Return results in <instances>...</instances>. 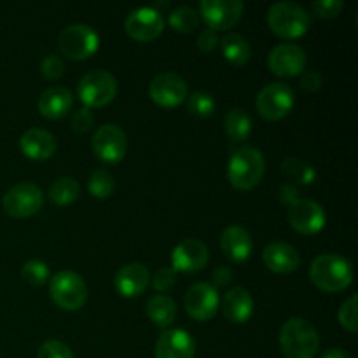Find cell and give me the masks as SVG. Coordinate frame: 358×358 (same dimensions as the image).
Segmentation results:
<instances>
[{
  "label": "cell",
  "instance_id": "cell-34",
  "mask_svg": "<svg viewBox=\"0 0 358 358\" xmlns=\"http://www.w3.org/2000/svg\"><path fill=\"white\" fill-rule=\"evenodd\" d=\"M357 303H358V297L352 296L341 304L339 308V324L345 331H348L350 334H357V329H358V322H357Z\"/></svg>",
  "mask_w": 358,
  "mask_h": 358
},
{
  "label": "cell",
  "instance_id": "cell-40",
  "mask_svg": "<svg viewBox=\"0 0 358 358\" xmlns=\"http://www.w3.org/2000/svg\"><path fill=\"white\" fill-rule=\"evenodd\" d=\"M322 84H324V80H322V76L317 70H306V72H303V77H301V87L303 90L315 93V91H320Z\"/></svg>",
  "mask_w": 358,
  "mask_h": 358
},
{
  "label": "cell",
  "instance_id": "cell-43",
  "mask_svg": "<svg viewBox=\"0 0 358 358\" xmlns=\"http://www.w3.org/2000/svg\"><path fill=\"white\" fill-rule=\"evenodd\" d=\"M280 201L285 203L287 206H290L292 203H296L297 199H299V192H297V189L294 187L292 184H283L282 187H280Z\"/></svg>",
  "mask_w": 358,
  "mask_h": 358
},
{
  "label": "cell",
  "instance_id": "cell-36",
  "mask_svg": "<svg viewBox=\"0 0 358 358\" xmlns=\"http://www.w3.org/2000/svg\"><path fill=\"white\" fill-rule=\"evenodd\" d=\"M65 72V65H63V59L56 55H48L41 62V73L44 76V79L48 80H56L63 76Z\"/></svg>",
  "mask_w": 358,
  "mask_h": 358
},
{
  "label": "cell",
  "instance_id": "cell-23",
  "mask_svg": "<svg viewBox=\"0 0 358 358\" xmlns=\"http://www.w3.org/2000/svg\"><path fill=\"white\" fill-rule=\"evenodd\" d=\"M222 313L233 324H247L254 315V297L243 287H233L222 299Z\"/></svg>",
  "mask_w": 358,
  "mask_h": 358
},
{
  "label": "cell",
  "instance_id": "cell-22",
  "mask_svg": "<svg viewBox=\"0 0 358 358\" xmlns=\"http://www.w3.org/2000/svg\"><path fill=\"white\" fill-rule=\"evenodd\" d=\"M58 143L52 133L41 128H31L24 131L20 138V150L34 161H45L55 156Z\"/></svg>",
  "mask_w": 358,
  "mask_h": 358
},
{
  "label": "cell",
  "instance_id": "cell-19",
  "mask_svg": "<svg viewBox=\"0 0 358 358\" xmlns=\"http://www.w3.org/2000/svg\"><path fill=\"white\" fill-rule=\"evenodd\" d=\"M262 262L269 271L276 275H289L299 269L301 254L296 247L285 241L269 243L262 252Z\"/></svg>",
  "mask_w": 358,
  "mask_h": 358
},
{
  "label": "cell",
  "instance_id": "cell-32",
  "mask_svg": "<svg viewBox=\"0 0 358 358\" xmlns=\"http://www.w3.org/2000/svg\"><path fill=\"white\" fill-rule=\"evenodd\" d=\"M185 101H187V110L196 117L205 119L215 112V100L212 94L205 93V91H194Z\"/></svg>",
  "mask_w": 358,
  "mask_h": 358
},
{
  "label": "cell",
  "instance_id": "cell-10",
  "mask_svg": "<svg viewBox=\"0 0 358 358\" xmlns=\"http://www.w3.org/2000/svg\"><path fill=\"white\" fill-rule=\"evenodd\" d=\"M128 149L126 133L115 124H103L94 131L91 138V150L100 161L107 164H115L122 161Z\"/></svg>",
  "mask_w": 358,
  "mask_h": 358
},
{
  "label": "cell",
  "instance_id": "cell-12",
  "mask_svg": "<svg viewBox=\"0 0 358 358\" xmlns=\"http://www.w3.org/2000/svg\"><path fill=\"white\" fill-rule=\"evenodd\" d=\"M149 96L163 108H173L184 103L189 96L187 83L173 72H163L149 84Z\"/></svg>",
  "mask_w": 358,
  "mask_h": 358
},
{
  "label": "cell",
  "instance_id": "cell-37",
  "mask_svg": "<svg viewBox=\"0 0 358 358\" xmlns=\"http://www.w3.org/2000/svg\"><path fill=\"white\" fill-rule=\"evenodd\" d=\"M343 7L345 3L341 0H320V2H313L311 9H313L315 16L322 17V20H331L341 13Z\"/></svg>",
  "mask_w": 358,
  "mask_h": 358
},
{
  "label": "cell",
  "instance_id": "cell-25",
  "mask_svg": "<svg viewBox=\"0 0 358 358\" xmlns=\"http://www.w3.org/2000/svg\"><path fill=\"white\" fill-rule=\"evenodd\" d=\"M220 51H222L224 58L234 66H243L250 62L252 58V48L250 42L240 34H226L220 38Z\"/></svg>",
  "mask_w": 358,
  "mask_h": 358
},
{
  "label": "cell",
  "instance_id": "cell-4",
  "mask_svg": "<svg viewBox=\"0 0 358 358\" xmlns=\"http://www.w3.org/2000/svg\"><path fill=\"white\" fill-rule=\"evenodd\" d=\"M268 24L278 37L294 41L308 34L311 17L303 6L296 2H276L268 10Z\"/></svg>",
  "mask_w": 358,
  "mask_h": 358
},
{
  "label": "cell",
  "instance_id": "cell-38",
  "mask_svg": "<svg viewBox=\"0 0 358 358\" xmlns=\"http://www.w3.org/2000/svg\"><path fill=\"white\" fill-rule=\"evenodd\" d=\"M177 282V273L171 268L157 269L156 275L152 276V287L157 292H168Z\"/></svg>",
  "mask_w": 358,
  "mask_h": 358
},
{
  "label": "cell",
  "instance_id": "cell-3",
  "mask_svg": "<svg viewBox=\"0 0 358 358\" xmlns=\"http://www.w3.org/2000/svg\"><path fill=\"white\" fill-rule=\"evenodd\" d=\"M266 171L264 154L255 147H240L227 163V178L238 191H250L261 184Z\"/></svg>",
  "mask_w": 358,
  "mask_h": 358
},
{
  "label": "cell",
  "instance_id": "cell-20",
  "mask_svg": "<svg viewBox=\"0 0 358 358\" xmlns=\"http://www.w3.org/2000/svg\"><path fill=\"white\" fill-rule=\"evenodd\" d=\"M149 280L150 273L147 266H143L142 262H129L115 273V290L122 297L133 299L145 292V289L149 287Z\"/></svg>",
  "mask_w": 358,
  "mask_h": 358
},
{
  "label": "cell",
  "instance_id": "cell-21",
  "mask_svg": "<svg viewBox=\"0 0 358 358\" xmlns=\"http://www.w3.org/2000/svg\"><path fill=\"white\" fill-rule=\"evenodd\" d=\"M220 250L231 262H245L254 252L250 233L241 226H229L220 234Z\"/></svg>",
  "mask_w": 358,
  "mask_h": 358
},
{
  "label": "cell",
  "instance_id": "cell-33",
  "mask_svg": "<svg viewBox=\"0 0 358 358\" xmlns=\"http://www.w3.org/2000/svg\"><path fill=\"white\" fill-rule=\"evenodd\" d=\"M21 276H23L24 282H28L34 287H42L49 280V268L45 262L37 261V259H31L27 261L21 268Z\"/></svg>",
  "mask_w": 358,
  "mask_h": 358
},
{
  "label": "cell",
  "instance_id": "cell-14",
  "mask_svg": "<svg viewBox=\"0 0 358 358\" xmlns=\"http://www.w3.org/2000/svg\"><path fill=\"white\" fill-rule=\"evenodd\" d=\"M126 34L138 42L156 41L164 30V17L154 7H138L124 21Z\"/></svg>",
  "mask_w": 358,
  "mask_h": 358
},
{
  "label": "cell",
  "instance_id": "cell-39",
  "mask_svg": "<svg viewBox=\"0 0 358 358\" xmlns=\"http://www.w3.org/2000/svg\"><path fill=\"white\" fill-rule=\"evenodd\" d=\"M94 122V115L91 112V108H79V110L73 112L72 115V128L73 131L77 133H86L87 129L93 126Z\"/></svg>",
  "mask_w": 358,
  "mask_h": 358
},
{
  "label": "cell",
  "instance_id": "cell-11",
  "mask_svg": "<svg viewBox=\"0 0 358 358\" xmlns=\"http://www.w3.org/2000/svg\"><path fill=\"white\" fill-rule=\"evenodd\" d=\"M287 219L292 226L294 231L299 234H318L327 224V215L322 205H318L313 199L299 198L296 203L289 206L287 210Z\"/></svg>",
  "mask_w": 358,
  "mask_h": 358
},
{
  "label": "cell",
  "instance_id": "cell-6",
  "mask_svg": "<svg viewBox=\"0 0 358 358\" xmlns=\"http://www.w3.org/2000/svg\"><path fill=\"white\" fill-rule=\"evenodd\" d=\"M49 294L58 308L65 311H77L86 304L87 285L77 273L59 271L49 282Z\"/></svg>",
  "mask_w": 358,
  "mask_h": 358
},
{
  "label": "cell",
  "instance_id": "cell-27",
  "mask_svg": "<svg viewBox=\"0 0 358 358\" xmlns=\"http://www.w3.org/2000/svg\"><path fill=\"white\" fill-rule=\"evenodd\" d=\"M226 133L231 142L241 143L248 140L252 133V117L241 108H231L224 119Z\"/></svg>",
  "mask_w": 358,
  "mask_h": 358
},
{
  "label": "cell",
  "instance_id": "cell-18",
  "mask_svg": "<svg viewBox=\"0 0 358 358\" xmlns=\"http://www.w3.org/2000/svg\"><path fill=\"white\" fill-rule=\"evenodd\" d=\"M196 341L184 329H168L156 343V358H194Z\"/></svg>",
  "mask_w": 358,
  "mask_h": 358
},
{
  "label": "cell",
  "instance_id": "cell-44",
  "mask_svg": "<svg viewBox=\"0 0 358 358\" xmlns=\"http://www.w3.org/2000/svg\"><path fill=\"white\" fill-rule=\"evenodd\" d=\"M320 358H352L348 355V352H345L343 348H331L324 353Z\"/></svg>",
  "mask_w": 358,
  "mask_h": 358
},
{
  "label": "cell",
  "instance_id": "cell-26",
  "mask_svg": "<svg viewBox=\"0 0 358 358\" xmlns=\"http://www.w3.org/2000/svg\"><path fill=\"white\" fill-rule=\"evenodd\" d=\"M147 315L154 322V325L166 329L177 318V304L166 294H156L147 301Z\"/></svg>",
  "mask_w": 358,
  "mask_h": 358
},
{
  "label": "cell",
  "instance_id": "cell-7",
  "mask_svg": "<svg viewBox=\"0 0 358 358\" xmlns=\"http://www.w3.org/2000/svg\"><path fill=\"white\" fill-rule=\"evenodd\" d=\"M58 48L65 58L83 62V59L91 58L98 51L100 37L90 24L76 23L62 30L58 37Z\"/></svg>",
  "mask_w": 358,
  "mask_h": 358
},
{
  "label": "cell",
  "instance_id": "cell-15",
  "mask_svg": "<svg viewBox=\"0 0 358 358\" xmlns=\"http://www.w3.org/2000/svg\"><path fill=\"white\" fill-rule=\"evenodd\" d=\"M185 311L196 322H208L219 311V292L212 283H194L185 294Z\"/></svg>",
  "mask_w": 358,
  "mask_h": 358
},
{
  "label": "cell",
  "instance_id": "cell-13",
  "mask_svg": "<svg viewBox=\"0 0 358 358\" xmlns=\"http://www.w3.org/2000/svg\"><path fill=\"white\" fill-rule=\"evenodd\" d=\"M243 14L241 0H203L199 3V17L205 20L210 30H229Z\"/></svg>",
  "mask_w": 358,
  "mask_h": 358
},
{
  "label": "cell",
  "instance_id": "cell-16",
  "mask_svg": "<svg viewBox=\"0 0 358 358\" xmlns=\"http://www.w3.org/2000/svg\"><path fill=\"white\" fill-rule=\"evenodd\" d=\"M306 52L301 45L292 42H283L269 51L268 66L278 77L301 76L306 69Z\"/></svg>",
  "mask_w": 358,
  "mask_h": 358
},
{
  "label": "cell",
  "instance_id": "cell-9",
  "mask_svg": "<svg viewBox=\"0 0 358 358\" xmlns=\"http://www.w3.org/2000/svg\"><path fill=\"white\" fill-rule=\"evenodd\" d=\"M2 206L7 215L14 219H27L41 212L44 206V194L41 187L31 182H20L3 194Z\"/></svg>",
  "mask_w": 358,
  "mask_h": 358
},
{
  "label": "cell",
  "instance_id": "cell-17",
  "mask_svg": "<svg viewBox=\"0 0 358 358\" xmlns=\"http://www.w3.org/2000/svg\"><path fill=\"white\" fill-rule=\"evenodd\" d=\"M208 247L198 238H187L171 252V269L175 273H198L208 264Z\"/></svg>",
  "mask_w": 358,
  "mask_h": 358
},
{
  "label": "cell",
  "instance_id": "cell-24",
  "mask_svg": "<svg viewBox=\"0 0 358 358\" xmlns=\"http://www.w3.org/2000/svg\"><path fill=\"white\" fill-rule=\"evenodd\" d=\"M37 107L42 117L55 121V119L65 117L72 110L73 96L66 87L52 86L41 94Z\"/></svg>",
  "mask_w": 358,
  "mask_h": 358
},
{
  "label": "cell",
  "instance_id": "cell-8",
  "mask_svg": "<svg viewBox=\"0 0 358 358\" xmlns=\"http://www.w3.org/2000/svg\"><path fill=\"white\" fill-rule=\"evenodd\" d=\"M296 103L292 87L283 83H269L259 91L255 108L266 121H280L290 114Z\"/></svg>",
  "mask_w": 358,
  "mask_h": 358
},
{
  "label": "cell",
  "instance_id": "cell-28",
  "mask_svg": "<svg viewBox=\"0 0 358 358\" xmlns=\"http://www.w3.org/2000/svg\"><path fill=\"white\" fill-rule=\"evenodd\" d=\"M48 196L49 199L58 206L72 205L73 201L79 199L80 185L79 182L72 177L56 178V180L51 184V187H49Z\"/></svg>",
  "mask_w": 358,
  "mask_h": 358
},
{
  "label": "cell",
  "instance_id": "cell-5",
  "mask_svg": "<svg viewBox=\"0 0 358 358\" xmlns=\"http://www.w3.org/2000/svg\"><path fill=\"white\" fill-rule=\"evenodd\" d=\"M117 90V79L107 70H91L77 84V94L86 108L105 107L114 100Z\"/></svg>",
  "mask_w": 358,
  "mask_h": 358
},
{
  "label": "cell",
  "instance_id": "cell-35",
  "mask_svg": "<svg viewBox=\"0 0 358 358\" xmlns=\"http://www.w3.org/2000/svg\"><path fill=\"white\" fill-rule=\"evenodd\" d=\"M37 358H76V355L65 343L51 339L38 348Z\"/></svg>",
  "mask_w": 358,
  "mask_h": 358
},
{
  "label": "cell",
  "instance_id": "cell-31",
  "mask_svg": "<svg viewBox=\"0 0 358 358\" xmlns=\"http://www.w3.org/2000/svg\"><path fill=\"white\" fill-rule=\"evenodd\" d=\"M115 189V180L107 170H96L87 178V191L96 199L110 198Z\"/></svg>",
  "mask_w": 358,
  "mask_h": 358
},
{
  "label": "cell",
  "instance_id": "cell-29",
  "mask_svg": "<svg viewBox=\"0 0 358 358\" xmlns=\"http://www.w3.org/2000/svg\"><path fill=\"white\" fill-rule=\"evenodd\" d=\"M282 173L283 177L299 185H311L317 178V171L313 170V166L304 163V161L296 159V157H289V159L283 161Z\"/></svg>",
  "mask_w": 358,
  "mask_h": 358
},
{
  "label": "cell",
  "instance_id": "cell-30",
  "mask_svg": "<svg viewBox=\"0 0 358 358\" xmlns=\"http://www.w3.org/2000/svg\"><path fill=\"white\" fill-rule=\"evenodd\" d=\"M199 13L192 7H178L173 13L170 14L168 21H170V27L175 31H180V34H191L196 28L199 27Z\"/></svg>",
  "mask_w": 358,
  "mask_h": 358
},
{
  "label": "cell",
  "instance_id": "cell-2",
  "mask_svg": "<svg viewBox=\"0 0 358 358\" xmlns=\"http://www.w3.org/2000/svg\"><path fill=\"white\" fill-rule=\"evenodd\" d=\"M280 346L287 358H315L320 348V334L311 322L289 318L280 331Z\"/></svg>",
  "mask_w": 358,
  "mask_h": 358
},
{
  "label": "cell",
  "instance_id": "cell-1",
  "mask_svg": "<svg viewBox=\"0 0 358 358\" xmlns=\"http://www.w3.org/2000/svg\"><path fill=\"white\" fill-rule=\"evenodd\" d=\"M355 269L346 257L339 254H322L311 262L310 278L322 292H343L353 283Z\"/></svg>",
  "mask_w": 358,
  "mask_h": 358
},
{
  "label": "cell",
  "instance_id": "cell-41",
  "mask_svg": "<svg viewBox=\"0 0 358 358\" xmlns=\"http://www.w3.org/2000/svg\"><path fill=\"white\" fill-rule=\"evenodd\" d=\"M219 45V38H217L215 31L210 30V28H205V30L199 34L198 38V48L201 52H212L213 49Z\"/></svg>",
  "mask_w": 358,
  "mask_h": 358
},
{
  "label": "cell",
  "instance_id": "cell-42",
  "mask_svg": "<svg viewBox=\"0 0 358 358\" xmlns=\"http://www.w3.org/2000/svg\"><path fill=\"white\" fill-rule=\"evenodd\" d=\"M231 278H233V269L229 266H220L213 271V283H215L213 287L215 289L217 287H226L231 282Z\"/></svg>",
  "mask_w": 358,
  "mask_h": 358
}]
</instances>
